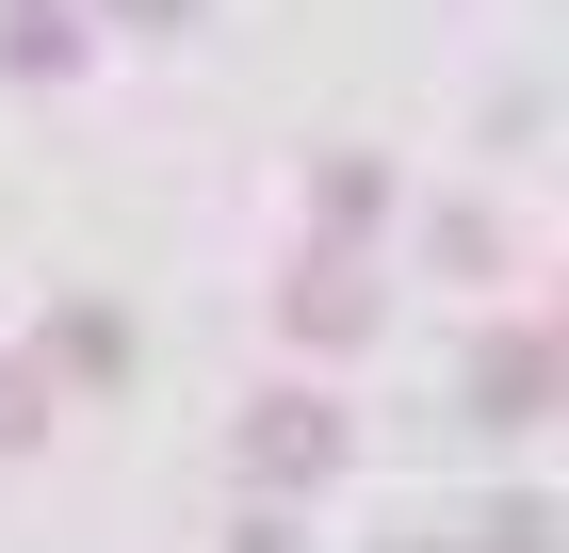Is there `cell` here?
<instances>
[{"mask_svg": "<svg viewBox=\"0 0 569 553\" xmlns=\"http://www.w3.org/2000/svg\"><path fill=\"white\" fill-rule=\"evenodd\" d=\"M261 456L277 472H326V407H261Z\"/></svg>", "mask_w": 569, "mask_h": 553, "instance_id": "obj_1", "label": "cell"}]
</instances>
